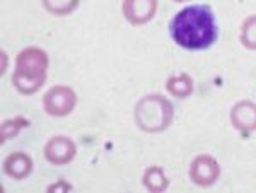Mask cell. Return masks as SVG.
I'll return each instance as SVG.
<instances>
[{"label":"cell","instance_id":"obj_1","mask_svg":"<svg viewBox=\"0 0 256 193\" xmlns=\"http://www.w3.org/2000/svg\"><path fill=\"white\" fill-rule=\"evenodd\" d=\"M171 38L186 50H205L217 38L214 12L207 6H190L180 10L169 22Z\"/></svg>","mask_w":256,"mask_h":193},{"label":"cell","instance_id":"obj_2","mask_svg":"<svg viewBox=\"0 0 256 193\" xmlns=\"http://www.w3.org/2000/svg\"><path fill=\"white\" fill-rule=\"evenodd\" d=\"M50 67L48 53L38 46H28L16 56L12 84L20 94H34L43 88Z\"/></svg>","mask_w":256,"mask_h":193},{"label":"cell","instance_id":"obj_3","mask_svg":"<svg viewBox=\"0 0 256 193\" xmlns=\"http://www.w3.org/2000/svg\"><path fill=\"white\" fill-rule=\"evenodd\" d=\"M135 123L147 134H158L166 130L174 118V108L168 98L160 94H147L135 104Z\"/></svg>","mask_w":256,"mask_h":193},{"label":"cell","instance_id":"obj_4","mask_svg":"<svg viewBox=\"0 0 256 193\" xmlns=\"http://www.w3.org/2000/svg\"><path fill=\"white\" fill-rule=\"evenodd\" d=\"M77 94L68 86H53L43 96V108L50 116H67L76 110Z\"/></svg>","mask_w":256,"mask_h":193},{"label":"cell","instance_id":"obj_5","mask_svg":"<svg viewBox=\"0 0 256 193\" xmlns=\"http://www.w3.org/2000/svg\"><path fill=\"white\" fill-rule=\"evenodd\" d=\"M190 180L198 186H212L220 178V164L208 154H200L190 164Z\"/></svg>","mask_w":256,"mask_h":193},{"label":"cell","instance_id":"obj_6","mask_svg":"<svg viewBox=\"0 0 256 193\" xmlns=\"http://www.w3.org/2000/svg\"><path fill=\"white\" fill-rule=\"evenodd\" d=\"M43 154L52 166H65L74 161L77 154V146L67 135H55L46 142Z\"/></svg>","mask_w":256,"mask_h":193},{"label":"cell","instance_id":"obj_7","mask_svg":"<svg viewBox=\"0 0 256 193\" xmlns=\"http://www.w3.org/2000/svg\"><path fill=\"white\" fill-rule=\"evenodd\" d=\"M122 12L134 26H142L154 19L158 12V0H123Z\"/></svg>","mask_w":256,"mask_h":193},{"label":"cell","instance_id":"obj_8","mask_svg":"<svg viewBox=\"0 0 256 193\" xmlns=\"http://www.w3.org/2000/svg\"><path fill=\"white\" fill-rule=\"evenodd\" d=\"M230 125L242 134H251L256 130V102L242 100L230 110Z\"/></svg>","mask_w":256,"mask_h":193},{"label":"cell","instance_id":"obj_9","mask_svg":"<svg viewBox=\"0 0 256 193\" xmlns=\"http://www.w3.org/2000/svg\"><path fill=\"white\" fill-rule=\"evenodd\" d=\"M4 173L12 180H24L32 173V159L26 152H12L4 159Z\"/></svg>","mask_w":256,"mask_h":193},{"label":"cell","instance_id":"obj_10","mask_svg":"<svg viewBox=\"0 0 256 193\" xmlns=\"http://www.w3.org/2000/svg\"><path fill=\"white\" fill-rule=\"evenodd\" d=\"M166 89L171 96L184 100V98H188L193 94L195 84H193V79L188 76V74H178V76H171L166 80Z\"/></svg>","mask_w":256,"mask_h":193},{"label":"cell","instance_id":"obj_11","mask_svg":"<svg viewBox=\"0 0 256 193\" xmlns=\"http://www.w3.org/2000/svg\"><path fill=\"white\" fill-rule=\"evenodd\" d=\"M142 184L152 193H160L166 192L169 186V180L166 173H164L162 168L159 166H150L148 170H146L142 178Z\"/></svg>","mask_w":256,"mask_h":193},{"label":"cell","instance_id":"obj_12","mask_svg":"<svg viewBox=\"0 0 256 193\" xmlns=\"http://www.w3.org/2000/svg\"><path fill=\"white\" fill-rule=\"evenodd\" d=\"M28 126H30V120L24 116H14L9 118V120H4L2 126H0V142L6 144L9 138L18 137L20 130L28 128Z\"/></svg>","mask_w":256,"mask_h":193},{"label":"cell","instance_id":"obj_13","mask_svg":"<svg viewBox=\"0 0 256 193\" xmlns=\"http://www.w3.org/2000/svg\"><path fill=\"white\" fill-rule=\"evenodd\" d=\"M80 0H41L44 10L50 12L52 16H68L79 7Z\"/></svg>","mask_w":256,"mask_h":193},{"label":"cell","instance_id":"obj_14","mask_svg":"<svg viewBox=\"0 0 256 193\" xmlns=\"http://www.w3.org/2000/svg\"><path fill=\"white\" fill-rule=\"evenodd\" d=\"M241 43L248 50H256V16H250L242 22Z\"/></svg>","mask_w":256,"mask_h":193},{"label":"cell","instance_id":"obj_15","mask_svg":"<svg viewBox=\"0 0 256 193\" xmlns=\"http://www.w3.org/2000/svg\"><path fill=\"white\" fill-rule=\"evenodd\" d=\"M56 190H72V184H68V183H65L64 180L58 183H55V184H50L48 186V192H56Z\"/></svg>","mask_w":256,"mask_h":193},{"label":"cell","instance_id":"obj_16","mask_svg":"<svg viewBox=\"0 0 256 193\" xmlns=\"http://www.w3.org/2000/svg\"><path fill=\"white\" fill-rule=\"evenodd\" d=\"M174 2H188V0H174Z\"/></svg>","mask_w":256,"mask_h":193}]
</instances>
